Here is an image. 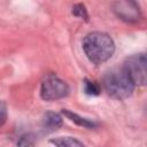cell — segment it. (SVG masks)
<instances>
[{
	"instance_id": "obj_8",
	"label": "cell",
	"mask_w": 147,
	"mask_h": 147,
	"mask_svg": "<svg viewBox=\"0 0 147 147\" xmlns=\"http://www.w3.org/2000/svg\"><path fill=\"white\" fill-rule=\"evenodd\" d=\"M55 147H86L82 141L72 137H57L49 140Z\"/></svg>"
},
{
	"instance_id": "obj_9",
	"label": "cell",
	"mask_w": 147,
	"mask_h": 147,
	"mask_svg": "<svg viewBox=\"0 0 147 147\" xmlns=\"http://www.w3.org/2000/svg\"><path fill=\"white\" fill-rule=\"evenodd\" d=\"M83 88H84V92L87 94V95H92V96H95V95H99L100 92H101V87L98 83H95L94 80H90V79H84V83H83Z\"/></svg>"
},
{
	"instance_id": "obj_1",
	"label": "cell",
	"mask_w": 147,
	"mask_h": 147,
	"mask_svg": "<svg viewBox=\"0 0 147 147\" xmlns=\"http://www.w3.org/2000/svg\"><path fill=\"white\" fill-rule=\"evenodd\" d=\"M83 51L92 63L101 64L113 56L115 44L109 34L93 31L87 33L83 39Z\"/></svg>"
},
{
	"instance_id": "obj_7",
	"label": "cell",
	"mask_w": 147,
	"mask_h": 147,
	"mask_svg": "<svg viewBox=\"0 0 147 147\" xmlns=\"http://www.w3.org/2000/svg\"><path fill=\"white\" fill-rule=\"evenodd\" d=\"M62 114L64 116H67L70 121H72L75 124H77L78 126H83V127H86V129H94V127L98 126V123L94 122L93 119L82 117L78 114L72 113V111H70L68 109H62Z\"/></svg>"
},
{
	"instance_id": "obj_5",
	"label": "cell",
	"mask_w": 147,
	"mask_h": 147,
	"mask_svg": "<svg viewBox=\"0 0 147 147\" xmlns=\"http://www.w3.org/2000/svg\"><path fill=\"white\" fill-rule=\"evenodd\" d=\"M111 8L115 15L124 22H138L141 17V11L138 3L131 0L115 1L111 3Z\"/></svg>"
},
{
	"instance_id": "obj_10",
	"label": "cell",
	"mask_w": 147,
	"mask_h": 147,
	"mask_svg": "<svg viewBox=\"0 0 147 147\" xmlns=\"http://www.w3.org/2000/svg\"><path fill=\"white\" fill-rule=\"evenodd\" d=\"M34 134L32 133H25L22 134L17 140V147H32L34 144Z\"/></svg>"
},
{
	"instance_id": "obj_12",
	"label": "cell",
	"mask_w": 147,
	"mask_h": 147,
	"mask_svg": "<svg viewBox=\"0 0 147 147\" xmlns=\"http://www.w3.org/2000/svg\"><path fill=\"white\" fill-rule=\"evenodd\" d=\"M7 119V107L5 102L0 101V126L6 122Z\"/></svg>"
},
{
	"instance_id": "obj_11",
	"label": "cell",
	"mask_w": 147,
	"mask_h": 147,
	"mask_svg": "<svg viewBox=\"0 0 147 147\" xmlns=\"http://www.w3.org/2000/svg\"><path fill=\"white\" fill-rule=\"evenodd\" d=\"M72 14L75 16L79 17V18H84V20L87 21V17H88L87 10H86V8H85V6L83 3H76L72 7Z\"/></svg>"
},
{
	"instance_id": "obj_6",
	"label": "cell",
	"mask_w": 147,
	"mask_h": 147,
	"mask_svg": "<svg viewBox=\"0 0 147 147\" xmlns=\"http://www.w3.org/2000/svg\"><path fill=\"white\" fill-rule=\"evenodd\" d=\"M63 124L62 117L54 111H47L42 116V121H41V125L42 127L48 131V132H54L57 129H60Z\"/></svg>"
},
{
	"instance_id": "obj_2",
	"label": "cell",
	"mask_w": 147,
	"mask_h": 147,
	"mask_svg": "<svg viewBox=\"0 0 147 147\" xmlns=\"http://www.w3.org/2000/svg\"><path fill=\"white\" fill-rule=\"evenodd\" d=\"M102 86L108 95L117 100L129 98L134 90V84L123 68H114L106 71L102 78Z\"/></svg>"
},
{
	"instance_id": "obj_4",
	"label": "cell",
	"mask_w": 147,
	"mask_h": 147,
	"mask_svg": "<svg viewBox=\"0 0 147 147\" xmlns=\"http://www.w3.org/2000/svg\"><path fill=\"white\" fill-rule=\"evenodd\" d=\"M146 64H147V59L144 53L133 54L124 61L122 68L127 74L134 86L146 85Z\"/></svg>"
},
{
	"instance_id": "obj_3",
	"label": "cell",
	"mask_w": 147,
	"mask_h": 147,
	"mask_svg": "<svg viewBox=\"0 0 147 147\" xmlns=\"http://www.w3.org/2000/svg\"><path fill=\"white\" fill-rule=\"evenodd\" d=\"M69 85L55 74H47L41 80L40 95L46 101H55L69 94Z\"/></svg>"
}]
</instances>
